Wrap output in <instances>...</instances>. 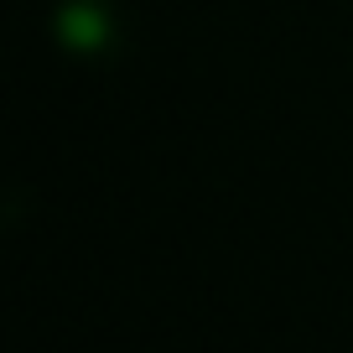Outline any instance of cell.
Segmentation results:
<instances>
[]
</instances>
